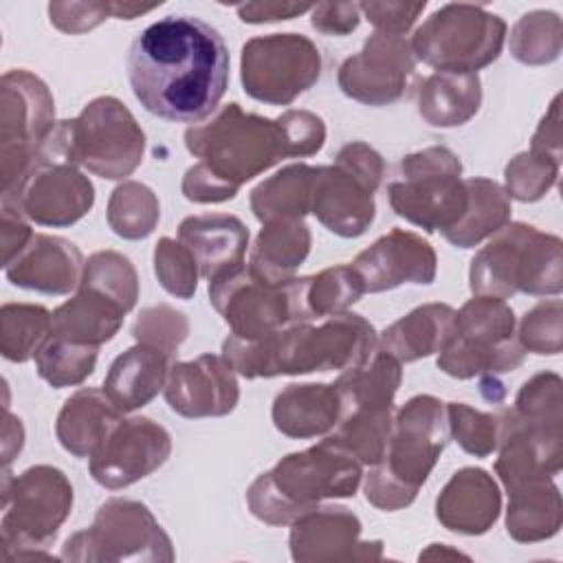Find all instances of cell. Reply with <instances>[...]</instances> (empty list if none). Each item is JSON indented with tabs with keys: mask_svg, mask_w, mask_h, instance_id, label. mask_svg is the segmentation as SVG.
Here are the masks:
<instances>
[{
	"mask_svg": "<svg viewBox=\"0 0 563 563\" xmlns=\"http://www.w3.org/2000/svg\"><path fill=\"white\" fill-rule=\"evenodd\" d=\"M128 79L139 103L172 123L207 121L229 86V48L200 18L165 15L130 44Z\"/></svg>",
	"mask_w": 563,
	"mask_h": 563,
	"instance_id": "6da1fadb",
	"label": "cell"
},
{
	"mask_svg": "<svg viewBox=\"0 0 563 563\" xmlns=\"http://www.w3.org/2000/svg\"><path fill=\"white\" fill-rule=\"evenodd\" d=\"M376 343L374 325L345 310L317 325L306 321L253 341L229 334L222 356L244 378H273L358 367L376 352Z\"/></svg>",
	"mask_w": 563,
	"mask_h": 563,
	"instance_id": "7a4b0ae2",
	"label": "cell"
},
{
	"mask_svg": "<svg viewBox=\"0 0 563 563\" xmlns=\"http://www.w3.org/2000/svg\"><path fill=\"white\" fill-rule=\"evenodd\" d=\"M361 477L363 464L323 438L257 475L246 490V504L260 521L286 526L325 499L352 497Z\"/></svg>",
	"mask_w": 563,
	"mask_h": 563,
	"instance_id": "3957f363",
	"label": "cell"
},
{
	"mask_svg": "<svg viewBox=\"0 0 563 563\" xmlns=\"http://www.w3.org/2000/svg\"><path fill=\"white\" fill-rule=\"evenodd\" d=\"M446 405L435 396L409 398L396 413L387 446L365 479V497L380 510L409 506L449 444Z\"/></svg>",
	"mask_w": 563,
	"mask_h": 563,
	"instance_id": "277c9868",
	"label": "cell"
},
{
	"mask_svg": "<svg viewBox=\"0 0 563 563\" xmlns=\"http://www.w3.org/2000/svg\"><path fill=\"white\" fill-rule=\"evenodd\" d=\"M187 150L233 196L238 189L277 165L295 158L282 117L244 112L240 103L222 106L211 119L187 128Z\"/></svg>",
	"mask_w": 563,
	"mask_h": 563,
	"instance_id": "5b68a950",
	"label": "cell"
},
{
	"mask_svg": "<svg viewBox=\"0 0 563 563\" xmlns=\"http://www.w3.org/2000/svg\"><path fill=\"white\" fill-rule=\"evenodd\" d=\"M145 134L117 97H97L75 117L57 121L40 152L42 163H70L106 180L128 178L143 161Z\"/></svg>",
	"mask_w": 563,
	"mask_h": 563,
	"instance_id": "8992f818",
	"label": "cell"
},
{
	"mask_svg": "<svg viewBox=\"0 0 563 563\" xmlns=\"http://www.w3.org/2000/svg\"><path fill=\"white\" fill-rule=\"evenodd\" d=\"M473 295H559L563 290V242L532 224L510 222L471 260Z\"/></svg>",
	"mask_w": 563,
	"mask_h": 563,
	"instance_id": "52a82bcc",
	"label": "cell"
},
{
	"mask_svg": "<svg viewBox=\"0 0 563 563\" xmlns=\"http://www.w3.org/2000/svg\"><path fill=\"white\" fill-rule=\"evenodd\" d=\"M73 508V486L64 471L37 464L24 473L2 479L0 543L2 559L46 556V548L57 537Z\"/></svg>",
	"mask_w": 563,
	"mask_h": 563,
	"instance_id": "ba28073f",
	"label": "cell"
},
{
	"mask_svg": "<svg viewBox=\"0 0 563 563\" xmlns=\"http://www.w3.org/2000/svg\"><path fill=\"white\" fill-rule=\"evenodd\" d=\"M308 277L266 282L246 264L209 282V301L238 339H262L288 325L312 321Z\"/></svg>",
	"mask_w": 563,
	"mask_h": 563,
	"instance_id": "9c48e42d",
	"label": "cell"
},
{
	"mask_svg": "<svg viewBox=\"0 0 563 563\" xmlns=\"http://www.w3.org/2000/svg\"><path fill=\"white\" fill-rule=\"evenodd\" d=\"M515 330L517 319L506 299L473 295L455 312L453 332L440 350L438 367L460 380L512 372L526 358Z\"/></svg>",
	"mask_w": 563,
	"mask_h": 563,
	"instance_id": "30bf717a",
	"label": "cell"
},
{
	"mask_svg": "<svg viewBox=\"0 0 563 563\" xmlns=\"http://www.w3.org/2000/svg\"><path fill=\"white\" fill-rule=\"evenodd\" d=\"M396 216L427 233L451 231L468 209V189L460 158L444 145H431L400 161V178L387 187Z\"/></svg>",
	"mask_w": 563,
	"mask_h": 563,
	"instance_id": "8fae6325",
	"label": "cell"
},
{
	"mask_svg": "<svg viewBox=\"0 0 563 563\" xmlns=\"http://www.w3.org/2000/svg\"><path fill=\"white\" fill-rule=\"evenodd\" d=\"M506 22L477 4L453 2L435 9L413 33L416 59L438 73L471 75L493 64L506 42Z\"/></svg>",
	"mask_w": 563,
	"mask_h": 563,
	"instance_id": "7c38bea8",
	"label": "cell"
},
{
	"mask_svg": "<svg viewBox=\"0 0 563 563\" xmlns=\"http://www.w3.org/2000/svg\"><path fill=\"white\" fill-rule=\"evenodd\" d=\"M385 174L383 156L363 141L343 145L332 165L314 167L310 213L341 238L363 235L376 216L374 191Z\"/></svg>",
	"mask_w": 563,
	"mask_h": 563,
	"instance_id": "4fadbf2b",
	"label": "cell"
},
{
	"mask_svg": "<svg viewBox=\"0 0 563 563\" xmlns=\"http://www.w3.org/2000/svg\"><path fill=\"white\" fill-rule=\"evenodd\" d=\"M55 101L29 70H9L0 81V176L2 194L13 191L37 165L55 128Z\"/></svg>",
	"mask_w": 563,
	"mask_h": 563,
	"instance_id": "5bb4252c",
	"label": "cell"
},
{
	"mask_svg": "<svg viewBox=\"0 0 563 563\" xmlns=\"http://www.w3.org/2000/svg\"><path fill=\"white\" fill-rule=\"evenodd\" d=\"M62 559L174 561V548L145 504L117 497L99 506L90 528L66 539Z\"/></svg>",
	"mask_w": 563,
	"mask_h": 563,
	"instance_id": "9a60e30c",
	"label": "cell"
},
{
	"mask_svg": "<svg viewBox=\"0 0 563 563\" xmlns=\"http://www.w3.org/2000/svg\"><path fill=\"white\" fill-rule=\"evenodd\" d=\"M242 86L249 97L268 106H288L312 88L321 75L317 44L299 33L251 37L240 57Z\"/></svg>",
	"mask_w": 563,
	"mask_h": 563,
	"instance_id": "2e32d148",
	"label": "cell"
},
{
	"mask_svg": "<svg viewBox=\"0 0 563 563\" xmlns=\"http://www.w3.org/2000/svg\"><path fill=\"white\" fill-rule=\"evenodd\" d=\"M413 70L416 55L402 35L374 33L339 66V88L365 106H387L407 92Z\"/></svg>",
	"mask_w": 563,
	"mask_h": 563,
	"instance_id": "e0dca14e",
	"label": "cell"
},
{
	"mask_svg": "<svg viewBox=\"0 0 563 563\" xmlns=\"http://www.w3.org/2000/svg\"><path fill=\"white\" fill-rule=\"evenodd\" d=\"M169 453L172 435L165 427L143 416L121 418L101 449L88 457V471L99 486L117 490L152 475Z\"/></svg>",
	"mask_w": 563,
	"mask_h": 563,
	"instance_id": "ac0fdd59",
	"label": "cell"
},
{
	"mask_svg": "<svg viewBox=\"0 0 563 563\" xmlns=\"http://www.w3.org/2000/svg\"><path fill=\"white\" fill-rule=\"evenodd\" d=\"M26 220L42 227H70L81 220L92 202L95 187L70 163L37 165L13 191L2 194Z\"/></svg>",
	"mask_w": 563,
	"mask_h": 563,
	"instance_id": "d6986e66",
	"label": "cell"
},
{
	"mask_svg": "<svg viewBox=\"0 0 563 563\" xmlns=\"http://www.w3.org/2000/svg\"><path fill=\"white\" fill-rule=\"evenodd\" d=\"M290 554L301 563L378 561L383 541H361V521L345 506H314L290 523Z\"/></svg>",
	"mask_w": 563,
	"mask_h": 563,
	"instance_id": "ffe728a7",
	"label": "cell"
},
{
	"mask_svg": "<svg viewBox=\"0 0 563 563\" xmlns=\"http://www.w3.org/2000/svg\"><path fill=\"white\" fill-rule=\"evenodd\" d=\"M165 400L185 418H218L235 409L240 385L235 369L222 354H200L174 361L165 380Z\"/></svg>",
	"mask_w": 563,
	"mask_h": 563,
	"instance_id": "44dd1931",
	"label": "cell"
},
{
	"mask_svg": "<svg viewBox=\"0 0 563 563\" xmlns=\"http://www.w3.org/2000/svg\"><path fill=\"white\" fill-rule=\"evenodd\" d=\"M352 268L365 292H383L402 284H433L438 257L422 235L394 227L361 251Z\"/></svg>",
	"mask_w": 563,
	"mask_h": 563,
	"instance_id": "7402d4cb",
	"label": "cell"
},
{
	"mask_svg": "<svg viewBox=\"0 0 563 563\" xmlns=\"http://www.w3.org/2000/svg\"><path fill=\"white\" fill-rule=\"evenodd\" d=\"M84 266L81 251L66 238L33 233L26 246L2 268L13 286L44 295H66L79 286Z\"/></svg>",
	"mask_w": 563,
	"mask_h": 563,
	"instance_id": "603a6c76",
	"label": "cell"
},
{
	"mask_svg": "<svg viewBox=\"0 0 563 563\" xmlns=\"http://www.w3.org/2000/svg\"><path fill=\"white\" fill-rule=\"evenodd\" d=\"M501 495L495 479L475 466L460 468L451 475L435 501L438 521L460 534H484L499 517Z\"/></svg>",
	"mask_w": 563,
	"mask_h": 563,
	"instance_id": "cb8c5ba5",
	"label": "cell"
},
{
	"mask_svg": "<svg viewBox=\"0 0 563 563\" xmlns=\"http://www.w3.org/2000/svg\"><path fill=\"white\" fill-rule=\"evenodd\" d=\"M178 242L194 255L200 277L216 279L244 262L249 246L246 224L229 213L189 216L178 227Z\"/></svg>",
	"mask_w": 563,
	"mask_h": 563,
	"instance_id": "d4e9b609",
	"label": "cell"
},
{
	"mask_svg": "<svg viewBox=\"0 0 563 563\" xmlns=\"http://www.w3.org/2000/svg\"><path fill=\"white\" fill-rule=\"evenodd\" d=\"M275 429L288 438L328 435L343 418L341 394L334 383L286 385L273 400Z\"/></svg>",
	"mask_w": 563,
	"mask_h": 563,
	"instance_id": "484cf974",
	"label": "cell"
},
{
	"mask_svg": "<svg viewBox=\"0 0 563 563\" xmlns=\"http://www.w3.org/2000/svg\"><path fill=\"white\" fill-rule=\"evenodd\" d=\"M172 363L174 354L136 341L112 361L101 389L123 413L141 409L165 387Z\"/></svg>",
	"mask_w": 563,
	"mask_h": 563,
	"instance_id": "4316f807",
	"label": "cell"
},
{
	"mask_svg": "<svg viewBox=\"0 0 563 563\" xmlns=\"http://www.w3.org/2000/svg\"><path fill=\"white\" fill-rule=\"evenodd\" d=\"M128 310L110 292L79 282L77 295L53 310L51 334L79 345H103L121 330Z\"/></svg>",
	"mask_w": 563,
	"mask_h": 563,
	"instance_id": "83f0119b",
	"label": "cell"
},
{
	"mask_svg": "<svg viewBox=\"0 0 563 563\" xmlns=\"http://www.w3.org/2000/svg\"><path fill=\"white\" fill-rule=\"evenodd\" d=\"M121 418L123 411L103 389L81 387L59 409L55 433L59 444L75 457H92Z\"/></svg>",
	"mask_w": 563,
	"mask_h": 563,
	"instance_id": "f1b7e54d",
	"label": "cell"
},
{
	"mask_svg": "<svg viewBox=\"0 0 563 563\" xmlns=\"http://www.w3.org/2000/svg\"><path fill=\"white\" fill-rule=\"evenodd\" d=\"M455 323V310L449 303H424L394 321L378 336L376 350L394 356L398 363H413L440 352Z\"/></svg>",
	"mask_w": 563,
	"mask_h": 563,
	"instance_id": "f546056e",
	"label": "cell"
},
{
	"mask_svg": "<svg viewBox=\"0 0 563 563\" xmlns=\"http://www.w3.org/2000/svg\"><path fill=\"white\" fill-rule=\"evenodd\" d=\"M563 521L561 493L554 477L523 482L508 490L506 530L519 543H534L559 532Z\"/></svg>",
	"mask_w": 563,
	"mask_h": 563,
	"instance_id": "4dcf8cb0",
	"label": "cell"
},
{
	"mask_svg": "<svg viewBox=\"0 0 563 563\" xmlns=\"http://www.w3.org/2000/svg\"><path fill=\"white\" fill-rule=\"evenodd\" d=\"M482 103L477 73H433L418 88V112L433 128H455L473 119Z\"/></svg>",
	"mask_w": 563,
	"mask_h": 563,
	"instance_id": "1f68e13d",
	"label": "cell"
},
{
	"mask_svg": "<svg viewBox=\"0 0 563 563\" xmlns=\"http://www.w3.org/2000/svg\"><path fill=\"white\" fill-rule=\"evenodd\" d=\"M310 244V229L303 220L264 222L246 266L266 282H286L308 257Z\"/></svg>",
	"mask_w": 563,
	"mask_h": 563,
	"instance_id": "d6a6232c",
	"label": "cell"
},
{
	"mask_svg": "<svg viewBox=\"0 0 563 563\" xmlns=\"http://www.w3.org/2000/svg\"><path fill=\"white\" fill-rule=\"evenodd\" d=\"M468 189V209L464 218L444 233V240L457 249H473L508 224L512 207L510 196L490 178H464Z\"/></svg>",
	"mask_w": 563,
	"mask_h": 563,
	"instance_id": "836d02e7",
	"label": "cell"
},
{
	"mask_svg": "<svg viewBox=\"0 0 563 563\" xmlns=\"http://www.w3.org/2000/svg\"><path fill=\"white\" fill-rule=\"evenodd\" d=\"M400 380V363L376 350L363 365L341 372L334 385L341 394L345 413L352 409H394V396Z\"/></svg>",
	"mask_w": 563,
	"mask_h": 563,
	"instance_id": "e575fe53",
	"label": "cell"
},
{
	"mask_svg": "<svg viewBox=\"0 0 563 563\" xmlns=\"http://www.w3.org/2000/svg\"><path fill=\"white\" fill-rule=\"evenodd\" d=\"M314 167L295 163L271 178L262 180L251 191V211L264 224L271 220H303L310 213Z\"/></svg>",
	"mask_w": 563,
	"mask_h": 563,
	"instance_id": "d590c367",
	"label": "cell"
},
{
	"mask_svg": "<svg viewBox=\"0 0 563 563\" xmlns=\"http://www.w3.org/2000/svg\"><path fill=\"white\" fill-rule=\"evenodd\" d=\"M394 424V409H352L325 435L363 466L380 460Z\"/></svg>",
	"mask_w": 563,
	"mask_h": 563,
	"instance_id": "8d00e7d4",
	"label": "cell"
},
{
	"mask_svg": "<svg viewBox=\"0 0 563 563\" xmlns=\"http://www.w3.org/2000/svg\"><path fill=\"white\" fill-rule=\"evenodd\" d=\"M53 312L35 303H2L0 308V352L7 361L24 363L35 358L51 336Z\"/></svg>",
	"mask_w": 563,
	"mask_h": 563,
	"instance_id": "74e56055",
	"label": "cell"
},
{
	"mask_svg": "<svg viewBox=\"0 0 563 563\" xmlns=\"http://www.w3.org/2000/svg\"><path fill=\"white\" fill-rule=\"evenodd\" d=\"M161 218L156 194L136 180L121 183L108 200V224L123 240L147 238Z\"/></svg>",
	"mask_w": 563,
	"mask_h": 563,
	"instance_id": "f35d334b",
	"label": "cell"
},
{
	"mask_svg": "<svg viewBox=\"0 0 563 563\" xmlns=\"http://www.w3.org/2000/svg\"><path fill=\"white\" fill-rule=\"evenodd\" d=\"M97 354L99 347L95 345H79L51 334L35 354V367L51 387H73L95 372Z\"/></svg>",
	"mask_w": 563,
	"mask_h": 563,
	"instance_id": "ab89813d",
	"label": "cell"
},
{
	"mask_svg": "<svg viewBox=\"0 0 563 563\" xmlns=\"http://www.w3.org/2000/svg\"><path fill=\"white\" fill-rule=\"evenodd\" d=\"M510 53L526 66L554 62L561 53V18L541 9L523 13L510 31Z\"/></svg>",
	"mask_w": 563,
	"mask_h": 563,
	"instance_id": "60d3db41",
	"label": "cell"
},
{
	"mask_svg": "<svg viewBox=\"0 0 563 563\" xmlns=\"http://www.w3.org/2000/svg\"><path fill=\"white\" fill-rule=\"evenodd\" d=\"M563 394L561 376L554 372H539L526 380L510 409L512 418L543 429H563Z\"/></svg>",
	"mask_w": 563,
	"mask_h": 563,
	"instance_id": "b9f144b4",
	"label": "cell"
},
{
	"mask_svg": "<svg viewBox=\"0 0 563 563\" xmlns=\"http://www.w3.org/2000/svg\"><path fill=\"white\" fill-rule=\"evenodd\" d=\"M446 420L449 433L466 453L486 457L497 451L504 427V411L486 413L473 409L466 402H446Z\"/></svg>",
	"mask_w": 563,
	"mask_h": 563,
	"instance_id": "7bdbcfd3",
	"label": "cell"
},
{
	"mask_svg": "<svg viewBox=\"0 0 563 563\" xmlns=\"http://www.w3.org/2000/svg\"><path fill=\"white\" fill-rule=\"evenodd\" d=\"M365 295L361 277L352 264H339L323 268L319 275H312L308 288V306L314 319L345 312Z\"/></svg>",
	"mask_w": 563,
	"mask_h": 563,
	"instance_id": "ee69618b",
	"label": "cell"
},
{
	"mask_svg": "<svg viewBox=\"0 0 563 563\" xmlns=\"http://www.w3.org/2000/svg\"><path fill=\"white\" fill-rule=\"evenodd\" d=\"M561 167V158L539 154V152H521L506 165V194L521 202L541 200L556 183Z\"/></svg>",
	"mask_w": 563,
	"mask_h": 563,
	"instance_id": "f6af8a7d",
	"label": "cell"
},
{
	"mask_svg": "<svg viewBox=\"0 0 563 563\" xmlns=\"http://www.w3.org/2000/svg\"><path fill=\"white\" fill-rule=\"evenodd\" d=\"M84 284L97 286L119 299L130 312L139 299V277L132 262L117 251H97L86 260Z\"/></svg>",
	"mask_w": 563,
	"mask_h": 563,
	"instance_id": "bcb514c9",
	"label": "cell"
},
{
	"mask_svg": "<svg viewBox=\"0 0 563 563\" xmlns=\"http://www.w3.org/2000/svg\"><path fill=\"white\" fill-rule=\"evenodd\" d=\"M154 271L169 295L178 299L194 297L200 268L185 244L174 238H161L154 249Z\"/></svg>",
	"mask_w": 563,
	"mask_h": 563,
	"instance_id": "7dc6e473",
	"label": "cell"
},
{
	"mask_svg": "<svg viewBox=\"0 0 563 563\" xmlns=\"http://www.w3.org/2000/svg\"><path fill=\"white\" fill-rule=\"evenodd\" d=\"M132 334L139 343L156 345L176 356L180 343L189 334V321L180 310L158 303L141 310L132 325Z\"/></svg>",
	"mask_w": 563,
	"mask_h": 563,
	"instance_id": "c3c4849f",
	"label": "cell"
},
{
	"mask_svg": "<svg viewBox=\"0 0 563 563\" xmlns=\"http://www.w3.org/2000/svg\"><path fill=\"white\" fill-rule=\"evenodd\" d=\"M517 339L526 352L559 354L561 352V299L537 303L519 323Z\"/></svg>",
	"mask_w": 563,
	"mask_h": 563,
	"instance_id": "681fc988",
	"label": "cell"
},
{
	"mask_svg": "<svg viewBox=\"0 0 563 563\" xmlns=\"http://www.w3.org/2000/svg\"><path fill=\"white\" fill-rule=\"evenodd\" d=\"M358 9L374 24L376 33L402 35L427 9V2H361Z\"/></svg>",
	"mask_w": 563,
	"mask_h": 563,
	"instance_id": "f907efd6",
	"label": "cell"
},
{
	"mask_svg": "<svg viewBox=\"0 0 563 563\" xmlns=\"http://www.w3.org/2000/svg\"><path fill=\"white\" fill-rule=\"evenodd\" d=\"M51 22L64 33H86L112 18L110 2H51Z\"/></svg>",
	"mask_w": 563,
	"mask_h": 563,
	"instance_id": "816d5d0a",
	"label": "cell"
},
{
	"mask_svg": "<svg viewBox=\"0 0 563 563\" xmlns=\"http://www.w3.org/2000/svg\"><path fill=\"white\" fill-rule=\"evenodd\" d=\"M361 22L358 2H319L312 7L310 24L323 35H347Z\"/></svg>",
	"mask_w": 563,
	"mask_h": 563,
	"instance_id": "f5cc1de1",
	"label": "cell"
},
{
	"mask_svg": "<svg viewBox=\"0 0 563 563\" xmlns=\"http://www.w3.org/2000/svg\"><path fill=\"white\" fill-rule=\"evenodd\" d=\"M33 238L26 218L9 202H2V266L9 264Z\"/></svg>",
	"mask_w": 563,
	"mask_h": 563,
	"instance_id": "db71d44e",
	"label": "cell"
},
{
	"mask_svg": "<svg viewBox=\"0 0 563 563\" xmlns=\"http://www.w3.org/2000/svg\"><path fill=\"white\" fill-rule=\"evenodd\" d=\"M314 4H292V2H246L238 7V15L246 24H266L279 20H292L306 11H312Z\"/></svg>",
	"mask_w": 563,
	"mask_h": 563,
	"instance_id": "11a10c76",
	"label": "cell"
},
{
	"mask_svg": "<svg viewBox=\"0 0 563 563\" xmlns=\"http://www.w3.org/2000/svg\"><path fill=\"white\" fill-rule=\"evenodd\" d=\"M559 101H561V95L554 97L548 114L541 119L534 136H532V143H530V150L532 152H539V154H548V156H554V158H561V130H559V123H561V117H559Z\"/></svg>",
	"mask_w": 563,
	"mask_h": 563,
	"instance_id": "9f6ffc18",
	"label": "cell"
},
{
	"mask_svg": "<svg viewBox=\"0 0 563 563\" xmlns=\"http://www.w3.org/2000/svg\"><path fill=\"white\" fill-rule=\"evenodd\" d=\"M15 416H11L9 407H4V427H2V460L4 466H9V462L13 460L15 453H20L22 449V440H24V431H18L15 435L11 433L15 427Z\"/></svg>",
	"mask_w": 563,
	"mask_h": 563,
	"instance_id": "6f0895ef",
	"label": "cell"
},
{
	"mask_svg": "<svg viewBox=\"0 0 563 563\" xmlns=\"http://www.w3.org/2000/svg\"><path fill=\"white\" fill-rule=\"evenodd\" d=\"M112 4V18L119 20H134L136 15H143L161 4H136V2H110Z\"/></svg>",
	"mask_w": 563,
	"mask_h": 563,
	"instance_id": "680465c9",
	"label": "cell"
}]
</instances>
